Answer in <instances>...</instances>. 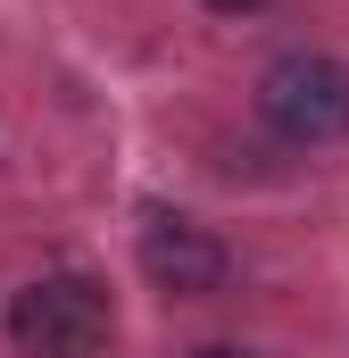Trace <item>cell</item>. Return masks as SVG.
I'll use <instances>...</instances> for the list:
<instances>
[{
    "instance_id": "5",
    "label": "cell",
    "mask_w": 349,
    "mask_h": 358,
    "mask_svg": "<svg viewBox=\"0 0 349 358\" xmlns=\"http://www.w3.org/2000/svg\"><path fill=\"white\" fill-rule=\"evenodd\" d=\"M208 8H225V17H250V8H266V0H208Z\"/></svg>"
},
{
    "instance_id": "2",
    "label": "cell",
    "mask_w": 349,
    "mask_h": 358,
    "mask_svg": "<svg viewBox=\"0 0 349 358\" xmlns=\"http://www.w3.org/2000/svg\"><path fill=\"white\" fill-rule=\"evenodd\" d=\"M258 117L283 134V142H299V150L341 142V134H349V67L325 59V50L274 59V67L258 76Z\"/></svg>"
},
{
    "instance_id": "3",
    "label": "cell",
    "mask_w": 349,
    "mask_h": 358,
    "mask_svg": "<svg viewBox=\"0 0 349 358\" xmlns=\"http://www.w3.org/2000/svg\"><path fill=\"white\" fill-rule=\"evenodd\" d=\"M142 275H150L167 300H208V292H225L233 250H225L208 225H191V217H150V225H142Z\"/></svg>"
},
{
    "instance_id": "1",
    "label": "cell",
    "mask_w": 349,
    "mask_h": 358,
    "mask_svg": "<svg viewBox=\"0 0 349 358\" xmlns=\"http://www.w3.org/2000/svg\"><path fill=\"white\" fill-rule=\"evenodd\" d=\"M117 334V300L91 275H42L8 300V342L25 358H100Z\"/></svg>"
},
{
    "instance_id": "4",
    "label": "cell",
    "mask_w": 349,
    "mask_h": 358,
    "mask_svg": "<svg viewBox=\"0 0 349 358\" xmlns=\"http://www.w3.org/2000/svg\"><path fill=\"white\" fill-rule=\"evenodd\" d=\"M191 358H258V350H233V342H208V350H191Z\"/></svg>"
}]
</instances>
